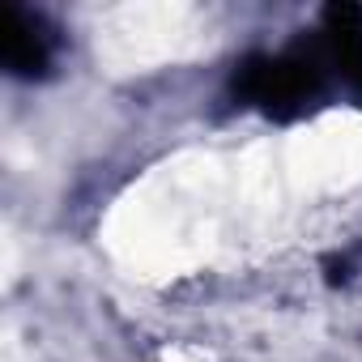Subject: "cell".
<instances>
[{"label":"cell","mask_w":362,"mask_h":362,"mask_svg":"<svg viewBox=\"0 0 362 362\" xmlns=\"http://www.w3.org/2000/svg\"><path fill=\"white\" fill-rule=\"evenodd\" d=\"M332 73L315 47L311 35L277 47V52H252L230 69V98L235 107H247L264 119L277 124H294L303 115H311L315 107H324V98L332 94Z\"/></svg>","instance_id":"6da1fadb"},{"label":"cell","mask_w":362,"mask_h":362,"mask_svg":"<svg viewBox=\"0 0 362 362\" xmlns=\"http://www.w3.org/2000/svg\"><path fill=\"white\" fill-rule=\"evenodd\" d=\"M0 64L13 81H47L60 64V30L47 13L5 0L0 5Z\"/></svg>","instance_id":"7a4b0ae2"},{"label":"cell","mask_w":362,"mask_h":362,"mask_svg":"<svg viewBox=\"0 0 362 362\" xmlns=\"http://www.w3.org/2000/svg\"><path fill=\"white\" fill-rule=\"evenodd\" d=\"M315 47L332 73L337 86H345L349 94H362V5L354 0H337L320 13L315 26Z\"/></svg>","instance_id":"3957f363"}]
</instances>
